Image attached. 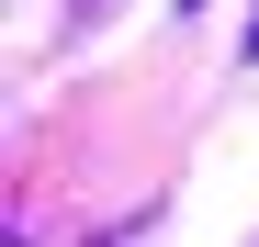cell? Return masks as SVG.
Masks as SVG:
<instances>
[{
	"instance_id": "1",
	"label": "cell",
	"mask_w": 259,
	"mask_h": 247,
	"mask_svg": "<svg viewBox=\"0 0 259 247\" xmlns=\"http://www.w3.org/2000/svg\"><path fill=\"white\" fill-rule=\"evenodd\" d=\"M248 56H259V23H248Z\"/></svg>"
}]
</instances>
